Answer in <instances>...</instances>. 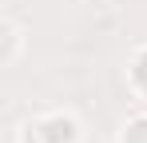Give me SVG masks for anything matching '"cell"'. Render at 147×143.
I'll use <instances>...</instances> for the list:
<instances>
[{"label": "cell", "mask_w": 147, "mask_h": 143, "mask_svg": "<svg viewBox=\"0 0 147 143\" xmlns=\"http://www.w3.org/2000/svg\"><path fill=\"white\" fill-rule=\"evenodd\" d=\"M115 143H147V111H135L131 119H123Z\"/></svg>", "instance_id": "277c9868"}, {"label": "cell", "mask_w": 147, "mask_h": 143, "mask_svg": "<svg viewBox=\"0 0 147 143\" xmlns=\"http://www.w3.org/2000/svg\"><path fill=\"white\" fill-rule=\"evenodd\" d=\"M127 84H131V92L147 99V44L131 56V64H127Z\"/></svg>", "instance_id": "3957f363"}, {"label": "cell", "mask_w": 147, "mask_h": 143, "mask_svg": "<svg viewBox=\"0 0 147 143\" xmlns=\"http://www.w3.org/2000/svg\"><path fill=\"white\" fill-rule=\"evenodd\" d=\"M24 44H28V36H24L20 24L16 20H0V64H4V68H16V64H20Z\"/></svg>", "instance_id": "7a4b0ae2"}, {"label": "cell", "mask_w": 147, "mask_h": 143, "mask_svg": "<svg viewBox=\"0 0 147 143\" xmlns=\"http://www.w3.org/2000/svg\"><path fill=\"white\" fill-rule=\"evenodd\" d=\"M84 123L72 111H44L20 127V143H80Z\"/></svg>", "instance_id": "6da1fadb"}]
</instances>
